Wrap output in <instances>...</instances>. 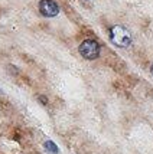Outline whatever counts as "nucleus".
Here are the masks:
<instances>
[{
  "mask_svg": "<svg viewBox=\"0 0 153 154\" xmlns=\"http://www.w3.org/2000/svg\"><path fill=\"white\" fill-rule=\"evenodd\" d=\"M110 40L116 46L119 48H127L132 45V35L124 26H113L110 29Z\"/></svg>",
  "mask_w": 153,
  "mask_h": 154,
  "instance_id": "f257e3e1",
  "label": "nucleus"
},
{
  "mask_svg": "<svg viewBox=\"0 0 153 154\" xmlns=\"http://www.w3.org/2000/svg\"><path fill=\"white\" fill-rule=\"evenodd\" d=\"M80 54L85 59L93 60L95 58H98V55H100V45L93 39H85L80 45Z\"/></svg>",
  "mask_w": 153,
  "mask_h": 154,
  "instance_id": "f03ea898",
  "label": "nucleus"
},
{
  "mask_svg": "<svg viewBox=\"0 0 153 154\" xmlns=\"http://www.w3.org/2000/svg\"><path fill=\"white\" fill-rule=\"evenodd\" d=\"M39 10L40 13L46 17H53L59 13V6L53 0H40L39 2Z\"/></svg>",
  "mask_w": 153,
  "mask_h": 154,
  "instance_id": "7ed1b4c3",
  "label": "nucleus"
},
{
  "mask_svg": "<svg viewBox=\"0 0 153 154\" xmlns=\"http://www.w3.org/2000/svg\"><path fill=\"white\" fill-rule=\"evenodd\" d=\"M45 150L46 151H49V153H52V154H58L59 153V150H58V147L55 146V143L53 141H51V140H48V141H45Z\"/></svg>",
  "mask_w": 153,
  "mask_h": 154,
  "instance_id": "20e7f679",
  "label": "nucleus"
},
{
  "mask_svg": "<svg viewBox=\"0 0 153 154\" xmlns=\"http://www.w3.org/2000/svg\"><path fill=\"white\" fill-rule=\"evenodd\" d=\"M150 72H152V75H153V63H152V66H150Z\"/></svg>",
  "mask_w": 153,
  "mask_h": 154,
  "instance_id": "39448f33",
  "label": "nucleus"
}]
</instances>
